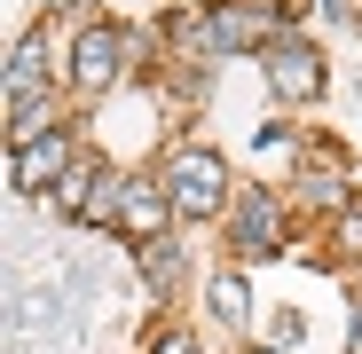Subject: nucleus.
Listing matches in <instances>:
<instances>
[{
  "mask_svg": "<svg viewBox=\"0 0 362 354\" xmlns=\"http://www.w3.org/2000/svg\"><path fill=\"white\" fill-rule=\"evenodd\" d=\"M165 189H173V213H181V220H213V213H221V197H228V182H221V158H205V150H181V158L165 165Z\"/></svg>",
  "mask_w": 362,
  "mask_h": 354,
  "instance_id": "f257e3e1",
  "label": "nucleus"
},
{
  "mask_svg": "<svg viewBox=\"0 0 362 354\" xmlns=\"http://www.w3.org/2000/svg\"><path fill=\"white\" fill-rule=\"evenodd\" d=\"M268 87H276V102H315L323 95V55H315V40H276L268 47Z\"/></svg>",
  "mask_w": 362,
  "mask_h": 354,
  "instance_id": "f03ea898",
  "label": "nucleus"
},
{
  "mask_svg": "<svg viewBox=\"0 0 362 354\" xmlns=\"http://www.w3.org/2000/svg\"><path fill=\"white\" fill-rule=\"evenodd\" d=\"M64 173H71V142H64V134H40V142L8 150V189H16V197H47Z\"/></svg>",
  "mask_w": 362,
  "mask_h": 354,
  "instance_id": "7ed1b4c3",
  "label": "nucleus"
},
{
  "mask_svg": "<svg viewBox=\"0 0 362 354\" xmlns=\"http://www.w3.org/2000/svg\"><path fill=\"white\" fill-rule=\"evenodd\" d=\"M118 64H127V32H118V24H95V32H79V47H71V87H79V95H103V87L118 79Z\"/></svg>",
  "mask_w": 362,
  "mask_h": 354,
  "instance_id": "20e7f679",
  "label": "nucleus"
},
{
  "mask_svg": "<svg viewBox=\"0 0 362 354\" xmlns=\"http://www.w3.org/2000/svg\"><path fill=\"white\" fill-rule=\"evenodd\" d=\"M118 213H127V236H134V244H150V236H173V189H165V182H142V173H127V182H118Z\"/></svg>",
  "mask_w": 362,
  "mask_h": 354,
  "instance_id": "39448f33",
  "label": "nucleus"
},
{
  "mask_svg": "<svg viewBox=\"0 0 362 354\" xmlns=\"http://www.w3.org/2000/svg\"><path fill=\"white\" fill-rule=\"evenodd\" d=\"M260 40H284L276 16H260V8H205V47L213 55H245Z\"/></svg>",
  "mask_w": 362,
  "mask_h": 354,
  "instance_id": "423d86ee",
  "label": "nucleus"
},
{
  "mask_svg": "<svg viewBox=\"0 0 362 354\" xmlns=\"http://www.w3.org/2000/svg\"><path fill=\"white\" fill-rule=\"evenodd\" d=\"M228 236H236V252H245V260L276 252V236H284V228H276V205H268L260 189H245V205H236V228H228Z\"/></svg>",
  "mask_w": 362,
  "mask_h": 354,
  "instance_id": "0eeeda50",
  "label": "nucleus"
},
{
  "mask_svg": "<svg viewBox=\"0 0 362 354\" xmlns=\"http://www.w3.org/2000/svg\"><path fill=\"white\" fill-rule=\"evenodd\" d=\"M142 283H150V300H165V291L181 283V244L173 236H150L142 244Z\"/></svg>",
  "mask_w": 362,
  "mask_h": 354,
  "instance_id": "6e6552de",
  "label": "nucleus"
},
{
  "mask_svg": "<svg viewBox=\"0 0 362 354\" xmlns=\"http://www.w3.org/2000/svg\"><path fill=\"white\" fill-rule=\"evenodd\" d=\"M47 197H55V213H95V165H71Z\"/></svg>",
  "mask_w": 362,
  "mask_h": 354,
  "instance_id": "1a4fd4ad",
  "label": "nucleus"
},
{
  "mask_svg": "<svg viewBox=\"0 0 362 354\" xmlns=\"http://www.w3.org/2000/svg\"><path fill=\"white\" fill-rule=\"evenodd\" d=\"M213 307H221V323H245V283L221 276V283H213Z\"/></svg>",
  "mask_w": 362,
  "mask_h": 354,
  "instance_id": "9d476101",
  "label": "nucleus"
},
{
  "mask_svg": "<svg viewBox=\"0 0 362 354\" xmlns=\"http://www.w3.org/2000/svg\"><path fill=\"white\" fill-rule=\"evenodd\" d=\"M142 354H197V338H189V331H158Z\"/></svg>",
  "mask_w": 362,
  "mask_h": 354,
  "instance_id": "9b49d317",
  "label": "nucleus"
},
{
  "mask_svg": "<svg viewBox=\"0 0 362 354\" xmlns=\"http://www.w3.org/2000/svg\"><path fill=\"white\" fill-rule=\"evenodd\" d=\"M346 252H362V205H346Z\"/></svg>",
  "mask_w": 362,
  "mask_h": 354,
  "instance_id": "f8f14e48",
  "label": "nucleus"
}]
</instances>
